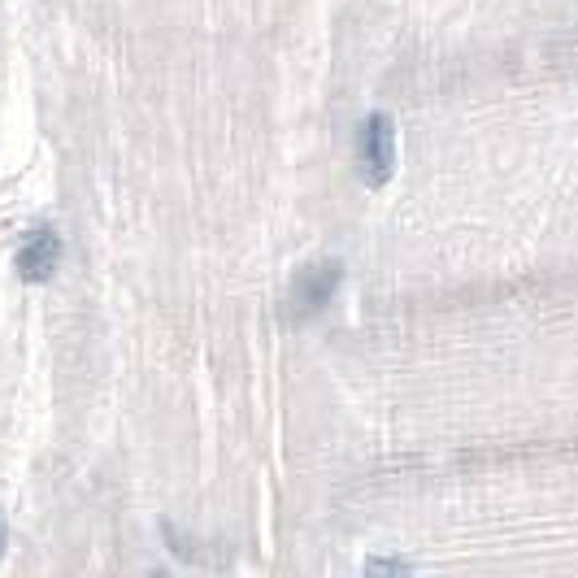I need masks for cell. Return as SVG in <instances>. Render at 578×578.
Wrapping results in <instances>:
<instances>
[{"label": "cell", "mask_w": 578, "mask_h": 578, "mask_svg": "<svg viewBox=\"0 0 578 578\" xmlns=\"http://www.w3.org/2000/svg\"><path fill=\"white\" fill-rule=\"evenodd\" d=\"M339 279H344V266H339V261H318V266H305L292 279L283 318L287 322H305V318H313V313H322L326 305H331Z\"/></svg>", "instance_id": "cell-1"}, {"label": "cell", "mask_w": 578, "mask_h": 578, "mask_svg": "<svg viewBox=\"0 0 578 578\" xmlns=\"http://www.w3.org/2000/svg\"><path fill=\"white\" fill-rule=\"evenodd\" d=\"M396 170V127L387 113H370L361 122V174L370 187H383Z\"/></svg>", "instance_id": "cell-2"}, {"label": "cell", "mask_w": 578, "mask_h": 578, "mask_svg": "<svg viewBox=\"0 0 578 578\" xmlns=\"http://www.w3.org/2000/svg\"><path fill=\"white\" fill-rule=\"evenodd\" d=\"M14 266H18V274H22L27 283L53 279V270L61 266V240H57L53 226H40V231H31L27 240H22Z\"/></svg>", "instance_id": "cell-3"}, {"label": "cell", "mask_w": 578, "mask_h": 578, "mask_svg": "<svg viewBox=\"0 0 578 578\" xmlns=\"http://www.w3.org/2000/svg\"><path fill=\"white\" fill-rule=\"evenodd\" d=\"M370 574H409L405 561H370Z\"/></svg>", "instance_id": "cell-4"}, {"label": "cell", "mask_w": 578, "mask_h": 578, "mask_svg": "<svg viewBox=\"0 0 578 578\" xmlns=\"http://www.w3.org/2000/svg\"><path fill=\"white\" fill-rule=\"evenodd\" d=\"M0 552H5V522H0Z\"/></svg>", "instance_id": "cell-5"}]
</instances>
